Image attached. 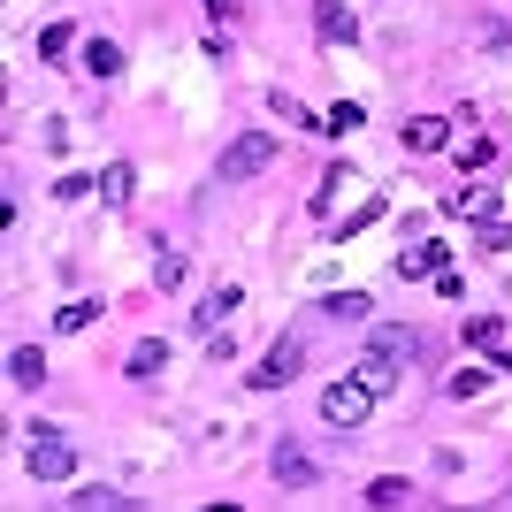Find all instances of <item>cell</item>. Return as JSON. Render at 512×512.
Returning <instances> with one entry per match:
<instances>
[{
    "label": "cell",
    "mask_w": 512,
    "mask_h": 512,
    "mask_svg": "<svg viewBox=\"0 0 512 512\" xmlns=\"http://www.w3.org/2000/svg\"><path fill=\"white\" fill-rule=\"evenodd\" d=\"M268 161H276V130H245V138H230V146H222V161H214V184H253Z\"/></svg>",
    "instance_id": "1"
},
{
    "label": "cell",
    "mask_w": 512,
    "mask_h": 512,
    "mask_svg": "<svg viewBox=\"0 0 512 512\" xmlns=\"http://www.w3.org/2000/svg\"><path fill=\"white\" fill-rule=\"evenodd\" d=\"M23 467H31V482H69L77 474V444L62 428H31L23 436Z\"/></svg>",
    "instance_id": "2"
},
{
    "label": "cell",
    "mask_w": 512,
    "mask_h": 512,
    "mask_svg": "<svg viewBox=\"0 0 512 512\" xmlns=\"http://www.w3.org/2000/svg\"><path fill=\"white\" fill-rule=\"evenodd\" d=\"M367 413H375V390L360 375H337V383L321 390V421L329 428H367Z\"/></svg>",
    "instance_id": "3"
},
{
    "label": "cell",
    "mask_w": 512,
    "mask_h": 512,
    "mask_svg": "<svg viewBox=\"0 0 512 512\" xmlns=\"http://www.w3.org/2000/svg\"><path fill=\"white\" fill-rule=\"evenodd\" d=\"M299 367H306V344L299 337H276L268 352H260V367L245 375L253 390H283V383H299Z\"/></svg>",
    "instance_id": "4"
},
{
    "label": "cell",
    "mask_w": 512,
    "mask_h": 512,
    "mask_svg": "<svg viewBox=\"0 0 512 512\" xmlns=\"http://www.w3.org/2000/svg\"><path fill=\"white\" fill-rule=\"evenodd\" d=\"M268 467H276L283 490H314V482H321V459L306 444H291V436H276V459H268Z\"/></svg>",
    "instance_id": "5"
},
{
    "label": "cell",
    "mask_w": 512,
    "mask_h": 512,
    "mask_svg": "<svg viewBox=\"0 0 512 512\" xmlns=\"http://www.w3.org/2000/svg\"><path fill=\"white\" fill-rule=\"evenodd\" d=\"M237 306H245V291H237V283H214L207 299H199V314H192V337H214V329H222Z\"/></svg>",
    "instance_id": "6"
},
{
    "label": "cell",
    "mask_w": 512,
    "mask_h": 512,
    "mask_svg": "<svg viewBox=\"0 0 512 512\" xmlns=\"http://www.w3.org/2000/svg\"><path fill=\"white\" fill-rule=\"evenodd\" d=\"M314 31H321L329 46H352V39H360V16H352L344 0H321V8H314Z\"/></svg>",
    "instance_id": "7"
},
{
    "label": "cell",
    "mask_w": 512,
    "mask_h": 512,
    "mask_svg": "<svg viewBox=\"0 0 512 512\" xmlns=\"http://www.w3.org/2000/svg\"><path fill=\"white\" fill-rule=\"evenodd\" d=\"M367 352H383V360L413 367V360H421V337H413V329H390V321H383V329H375V337H367Z\"/></svg>",
    "instance_id": "8"
},
{
    "label": "cell",
    "mask_w": 512,
    "mask_h": 512,
    "mask_svg": "<svg viewBox=\"0 0 512 512\" xmlns=\"http://www.w3.org/2000/svg\"><path fill=\"white\" fill-rule=\"evenodd\" d=\"M444 146H451L444 115H413V123H406V153H444Z\"/></svg>",
    "instance_id": "9"
},
{
    "label": "cell",
    "mask_w": 512,
    "mask_h": 512,
    "mask_svg": "<svg viewBox=\"0 0 512 512\" xmlns=\"http://www.w3.org/2000/svg\"><path fill=\"white\" fill-rule=\"evenodd\" d=\"M497 207H505V199H497L490 184H474V192H444V214H474V222H497Z\"/></svg>",
    "instance_id": "10"
},
{
    "label": "cell",
    "mask_w": 512,
    "mask_h": 512,
    "mask_svg": "<svg viewBox=\"0 0 512 512\" xmlns=\"http://www.w3.org/2000/svg\"><path fill=\"white\" fill-rule=\"evenodd\" d=\"M130 383H153V375H161V367H169V344H161V337H138V344H130Z\"/></svg>",
    "instance_id": "11"
},
{
    "label": "cell",
    "mask_w": 512,
    "mask_h": 512,
    "mask_svg": "<svg viewBox=\"0 0 512 512\" xmlns=\"http://www.w3.org/2000/svg\"><path fill=\"white\" fill-rule=\"evenodd\" d=\"M8 383H16V390L46 383V352H39V344H16V352H8Z\"/></svg>",
    "instance_id": "12"
},
{
    "label": "cell",
    "mask_w": 512,
    "mask_h": 512,
    "mask_svg": "<svg viewBox=\"0 0 512 512\" xmlns=\"http://www.w3.org/2000/svg\"><path fill=\"white\" fill-rule=\"evenodd\" d=\"M130 192H138V169H130V161H107L100 169V199L107 207H130Z\"/></svg>",
    "instance_id": "13"
},
{
    "label": "cell",
    "mask_w": 512,
    "mask_h": 512,
    "mask_svg": "<svg viewBox=\"0 0 512 512\" xmlns=\"http://www.w3.org/2000/svg\"><path fill=\"white\" fill-rule=\"evenodd\" d=\"M352 375H360V383L375 390V398H390V390H398V360H383V352H367V360L352 367Z\"/></svg>",
    "instance_id": "14"
},
{
    "label": "cell",
    "mask_w": 512,
    "mask_h": 512,
    "mask_svg": "<svg viewBox=\"0 0 512 512\" xmlns=\"http://www.w3.org/2000/svg\"><path fill=\"white\" fill-rule=\"evenodd\" d=\"M406 497H413V482H406V474H383V482H367V497H360V505H375V512H398Z\"/></svg>",
    "instance_id": "15"
},
{
    "label": "cell",
    "mask_w": 512,
    "mask_h": 512,
    "mask_svg": "<svg viewBox=\"0 0 512 512\" xmlns=\"http://www.w3.org/2000/svg\"><path fill=\"white\" fill-rule=\"evenodd\" d=\"M100 314H107L100 299H69L62 314H54V329H62V337H85V329H92V321H100Z\"/></svg>",
    "instance_id": "16"
},
{
    "label": "cell",
    "mask_w": 512,
    "mask_h": 512,
    "mask_svg": "<svg viewBox=\"0 0 512 512\" xmlns=\"http://www.w3.org/2000/svg\"><path fill=\"white\" fill-rule=\"evenodd\" d=\"M436 268H444V245H413V253H398V276H406V283L436 276Z\"/></svg>",
    "instance_id": "17"
},
{
    "label": "cell",
    "mask_w": 512,
    "mask_h": 512,
    "mask_svg": "<svg viewBox=\"0 0 512 512\" xmlns=\"http://www.w3.org/2000/svg\"><path fill=\"white\" fill-rule=\"evenodd\" d=\"M85 69L92 77H123V46L115 39H85Z\"/></svg>",
    "instance_id": "18"
},
{
    "label": "cell",
    "mask_w": 512,
    "mask_h": 512,
    "mask_svg": "<svg viewBox=\"0 0 512 512\" xmlns=\"http://www.w3.org/2000/svg\"><path fill=\"white\" fill-rule=\"evenodd\" d=\"M329 321H367V291H337V299H321Z\"/></svg>",
    "instance_id": "19"
},
{
    "label": "cell",
    "mask_w": 512,
    "mask_h": 512,
    "mask_svg": "<svg viewBox=\"0 0 512 512\" xmlns=\"http://www.w3.org/2000/svg\"><path fill=\"white\" fill-rule=\"evenodd\" d=\"M482 383H490V367H459L444 375V398H482Z\"/></svg>",
    "instance_id": "20"
},
{
    "label": "cell",
    "mask_w": 512,
    "mask_h": 512,
    "mask_svg": "<svg viewBox=\"0 0 512 512\" xmlns=\"http://www.w3.org/2000/svg\"><path fill=\"white\" fill-rule=\"evenodd\" d=\"M467 344H490L497 352V344H505V321L497 314H467Z\"/></svg>",
    "instance_id": "21"
},
{
    "label": "cell",
    "mask_w": 512,
    "mask_h": 512,
    "mask_svg": "<svg viewBox=\"0 0 512 512\" xmlns=\"http://www.w3.org/2000/svg\"><path fill=\"white\" fill-rule=\"evenodd\" d=\"M69 46H77V31H69V23H46V31H39V54H46V62H62Z\"/></svg>",
    "instance_id": "22"
},
{
    "label": "cell",
    "mask_w": 512,
    "mask_h": 512,
    "mask_svg": "<svg viewBox=\"0 0 512 512\" xmlns=\"http://www.w3.org/2000/svg\"><path fill=\"white\" fill-rule=\"evenodd\" d=\"M360 123H367V107H360V100H337L329 115H321V130H360Z\"/></svg>",
    "instance_id": "23"
},
{
    "label": "cell",
    "mask_w": 512,
    "mask_h": 512,
    "mask_svg": "<svg viewBox=\"0 0 512 512\" xmlns=\"http://www.w3.org/2000/svg\"><path fill=\"white\" fill-rule=\"evenodd\" d=\"M69 505H77V512H115V505H123V497H115V490H100V482H85V490L69 497Z\"/></svg>",
    "instance_id": "24"
},
{
    "label": "cell",
    "mask_w": 512,
    "mask_h": 512,
    "mask_svg": "<svg viewBox=\"0 0 512 512\" xmlns=\"http://www.w3.org/2000/svg\"><path fill=\"white\" fill-rule=\"evenodd\" d=\"M497 161V138H467V146H459V169H490Z\"/></svg>",
    "instance_id": "25"
},
{
    "label": "cell",
    "mask_w": 512,
    "mask_h": 512,
    "mask_svg": "<svg viewBox=\"0 0 512 512\" xmlns=\"http://www.w3.org/2000/svg\"><path fill=\"white\" fill-rule=\"evenodd\" d=\"M153 283H161V291H176V283H184V253H161V260H153Z\"/></svg>",
    "instance_id": "26"
},
{
    "label": "cell",
    "mask_w": 512,
    "mask_h": 512,
    "mask_svg": "<svg viewBox=\"0 0 512 512\" xmlns=\"http://www.w3.org/2000/svg\"><path fill=\"white\" fill-rule=\"evenodd\" d=\"M512 245V222H482V253H505Z\"/></svg>",
    "instance_id": "27"
},
{
    "label": "cell",
    "mask_w": 512,
    "mask_h": 512,
    "mask_svg": "<svg viewBox=\"0 0 512 512\" xmlns=\"http://www.w3.org/2000/svg\"><path fill=\"white\" fill-rule=\"evenodd\" d=\"M497 367H505V375H512V337H505V344H497Z\"/></svg>",
    "instance_id": "28"
}]
</instances>
